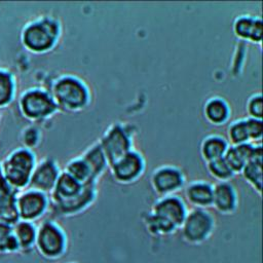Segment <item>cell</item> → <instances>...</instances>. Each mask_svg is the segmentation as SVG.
<instances>
[{
  "label": "cell",
  "instance_id": "obj_1",
  "mask_svg": "<svg viewBox=\"0 0 263 263\" xmlns=\"http://www.w3.org/2000/svg\"><path fill=\"white\" fill-rule=\"evenodd\" d=\"M187 206L176 194L158 197L150 212L143 217L147 231L155 236H165L180 229L186 215Z\"/></svg>",
  "mask_w": 263,
  "mask_h": 263
},
{
  "label": "cell",
  "instance_id": "obj_2",
  "mask_svg": "<svg viewBox=\"0 0 263 263\" xmlns=\"http://www.w3.org/2000/svg\"><path fill=\"white\" fill-rule=\"evenodd\" d=\"M50 95L58 109L69 113L84 110L90 102L88 85L80 77L73 74L59 77L52 85Z\"/></svg>",
  "mask_w": 263,
  "mask_h": 263
},
{
  "label": "cell",
  "instance_id": "obj_3",
  "mask_svg": "<svg viewBox=\"0 0 263 263\" xmlns=\"http://www.w3.org/2000/svg\"><path fill=\"white\" fill-rule=\"evenodd\" d=\"M34 249L45 260H58L67 250L66 233L57 223L45 221L36 229Z\"/></svg>",
  "mask_w": 263,
  "mask_h": 263
},
{
  "label": "cell",
  "instance_id": "obj_4",
  "mask_svg": "<svg viewBox=\"0 0 263 263\" xmlns=\"http://www.w3.org/2000/svg\"><path fill=\"white\" fill-rule=\"evenodd\" d=\"M215 229V218L204 209H192L188 211L181 227L182 238L191 246L205 242Z\"/></svg>",
  "mask_w": 263,
  "mask_h": 263
},
{
  "label": "cell",
  "instance_id": "obj_5",
  "mask_svg": "<svg viewBox=\"0 0 263 263\" xmlns=\"http://www.w3.org/2000/svg\"><path fill=\"white\" fill-rule=\"evenodd\" d=\"M108 164L133 150V132L126 124L115 122L109 125L102 138L98 141Z\"/></svg>",
  "mask_w": 263,
  "mask_h": 263
},
{
  "label": "cell",
  "instance_id": "obj_6",
  "mask_svg": "<svg viewBox=\"0 0 263 263\" xmlns=\"http://www.w3.org/2000/svg\"><path fill=\"white\" fill-rule=\"evenodd\" d=\"M60 25L52 18H43L29 25L23 35L25 45L36 52H43L53 47L59 35Z\"/></svg>",
  "mask_w": 263,
  "mask_h": 263
},
{
  "label": "cell",
  "instance_id": "obj_7",
  "mask_svg": "<svg viewBox=\"0 0 263 263\" xmlns=\"http://www.w3.org/2000/svg\"><path fill=\"white\" fill-rule=\"evenodd\" d=\"M150 185L159 197L174 195L185 186V175L177 165L161 164L152 171Z\"/></svg>",
  "mask_w": 263,
  "mask_h": 263
},
{
  "label": "cell",
  "instance_id": "obj_8",
  "mask_svg": "<svg viewBox=\"0 0 263 263\" xmlns=\"http://www.w3.org/2000/svg\"><path fill=\"white\" fill-rule=\"evenodd\" d=\"M108 168H110L114 181L122 185H129L143 176L145 159L139 151L133 149L112 162Z\"/></svg>",
  "mask_w": 263,
  "mask_h": 263
},
{
  "label": "cell",
  "instance_id": "obj_9",
  "mask_svg": "<svg viewBox=\"0 0 263 263\" xmlns=\"http://www.w3.org/2000/svg\"><path fill=\"white\" fill-rule=\"evenodd\" d=\"M34 167L33 154L28 150H20L8 160L5 166V177L12 187L22 188L29 184Z\"/></svg>",
  "mask_w": 263,
  "mask_h": 263
},
{
  "label": "cell",
  "instance_id": "obj_10",
  "mask_svg": "<svg viewBox=\"0 0 263 263\" xmlns=\"http://www.w3.org/2000/svg\"><path fill=\"white\" fill-rule=\"evenodd\" d=\"M48 198L45 193L28 189L18 197H15V206L18 220L34 222L43 216L48 206Z\"/></svg>",
  "mask_w": 263,
  "mask_h": 263
},
{
  "label": "cell",
  "instance_id": "obj_11",
  "mask_svg": "<svg viewBox=\"0 0 263 263\" xmlns=\"http://www.w3.org/2000/svg\"><path fill=\"white\" fill-rule=\"evenodd\" d=\"M22 109L29 118L43 119L52 115L58 110V106L49 92L33 89L23 97Z\"/></svg>",
  "mask_w": 263,
  "mask_h": 263
},
{
  "label": "cell",
  "instance_id": "obj_12",
  "mask_svg": "<svg viewBox=\"0 0 263 263\" xmlns=\"http://www.w3.org/2000/svg\"><path fill=\"white\" fill-rule=\"evenodd\" d=\"M60 170L55 162L51 159L42 161L34 167L29 181V189H33L42 193L51 192L60 175Z\"/></svg>",
  "mask_w": 263,
  "mask_h": 263
},
{
  "label": "cell",
  "instance_id": "obj_13",
  "mask_svg": "<svg viewBox=\"0 0 263 263\" xmlns=\"http://www.w3.org/2000/svg\"><path fill=\"white\" fill-rule=\"evenodd\" d=\"M212 206L221 215H233L238 206V194L230 182L213 185Z\"/></svg>",
  "mask_w": 263,
  "mask_h": 263
},
{
  "label": "cell",
  "instance_id": "obj_14",
  "mask_svg": "<svg viewBox=\"0 0 263 263\" xmlns=\"http://www.w3.org/2000/svg\"><path fill=\"white\" fill-rule=\"evenodd\" d=\"M259 154H262L261 144L245 143L240 145H229L223 158L236 175L241 172L248 161Z\"/></svg>",
  "mask_w": 263,
  "mask_h": 263
},
{
  "label": "cell",
  "instance_id": "obj_15",
  "mask_svg": "<svg viewBox=\"0 0 263 263\" xmlns=\"http://www.w3.org/2000/svg\"><path fill=\"white\" fill-rule=\"evenodd\" d=\"M234 35L245 41L260 44L262 41V20L259 15L240 14L232 25Z\"/></svg>",
  "mask_w": 263,
  "mask_h": 263
},
{
  "label": "cell",
  "instance_id": "obj_16",
  "mask_svg": "<svg viewBox=\"0 0 263 263\" xmlns=\"http://www.w3.org/2000/svg\"><path fill=\"white\" fill-rule=\"evenodd\" d=\"M184 187L186 200L193 209L206 210L212 206L213 184L203 180H194Z\"/></svg>",
  "mask_w": 263,
  "mask_h": 263
},
{
  "label": "cell",
  "instance_id": "obj_17",
  "mask_svg": "<svg viewBox=\"0 0 263 263\" xmlns=\"http://www.w3.org/2000/svg\"><path fill=\"white\" fill-rule=\"evenodd\" d=\"M205 120L213 125L225 124L231 115V108L229 103L220 96H213L203 104L202 108Z\"/></svg>",
  "mask_w": 263,
  "mask_h": 263
},
{
  "label": "cell",
  "instance_id": "obj_18",
  "mask_svg": "<svg viewBox=\"0 0 263 263\" xmlns=\"http://www.w3.org/2000/svg\"><path fill=\"white\" fill-rule=\"evenodd\" d=\"M228 147L229 143L225 137L217 134H211L201 140L199 146L200 156L205 162H209L223 157Z\"/></svg>",
  "mask_w": 263,
  "mask_h": 263
},
{
  "label": "cell",
  "instance_id": "obj_19",
  "mask_svg": "<svg viewBox=\"0 0 263 263\" xmlns=\"http://www.w3.org/2000/svg\"><path fill=\"white\" fill-rule=\"evenodd\" d=\"M36 227L32 222L18 220L11 225L12 235L17 243L18 253H28L34 249Z\"/></svg>",
  "mask_w": 263,
  "mask_h": 263
},
{
  "label": "cell",
  "instance_id": "obj_20",
  "mask_svg": "<svg viewBox=\"0 0 263 263\" xmlns=\"http://www.w3.org/2000/svg\"><path fill=\"white\" fill-rule=\"evenodd\" d=\"M90 168L91 175L95 180H98L100 176L109 167L108 160L101 149L99 142H96L90 147H88L82 155H80Z\"/></svg>",
  "mask_w": 263,
  "mask_h": 263
},
{
  "label": "cell",
  "instance_id": "obj_21",
  "mask_svg": "<svg viewBox=\"0 0 263 263\" xmlns=\"http://www.w3.org/2000/svg\"><path fill=\"white\" fill-rule=\"evenodd\" d=\"M18 221L15 197L5 185H0V223L13 225Z\"/></svg>",
  "mask_w": 263,
  "mask_h": 263
},
{
  "label": "cell",
  "instance_id": "obj_22",
  "mask_svg": "<svg viewBox=\"0 0 263 263\" xmlns=\"http://www.w3.org/2000/svg\"><path fill=\"white\" fill-rule=\"evenodd\" d=\"M246 182L256 191L259 195L262 192V154L256 155L241 170Z\"/></svg>",
  "mask_w": 263,
  "mask_h": 263
},
{
  "label": "cell",
  "instance_id": "obj_23",
  "mask_svg": "<svg viewBox=\"0 0 263 263\" xmlns=\"http://www.w3.org/2000/svg\"><path fill=\"white\" fill-rule=\"evenodd\" d=\"M65 172L81 184L97 182V180H95L91 175L90 168L81 156H76L72 158L67 163Z\"/></svg>",
  "mask_w": 263,
  "mask_h": 263
},
{
  "label": "cell",
  "instance_id": "obj_24",
  "mask_svg": "<svg viewBox=\"0 0 263 263\" xmlns=\"http://www.w3.org/2000/svg\"><path fill=\"white\" fill-rule=\"evenodd\" d=\"M229 145H240L251 143L247 117L235 119L229 123L227 128V139Z\"/></svg>",
  "mask_w": 263,
  "mask_h": 263
},
{
  "label": "cell",
  "instance_id": "obj_25",
  "mask_svg": "<svg viewBox=\"0 0 263 263\" xmlns=\"http://www.w3.org/2000/svg\"><path fill=\"white\" fill-rule=\"evenodd\" d=\"M205 167L209 175L217 182H230L235 176L223 157L205 162Z\"/></svg>",
  "mask_w": 263,
  "mask_h": 263
},
{
  "label": "cell",
  "instance_id": "obj_26",
  "mask_svg": "<svg viewBox=\"0 0 263 263\" xmlns=\"http://www.w3.org/2000/svg\"><path fill=\"white\" fill-rule=\"evenodd\" d=\"M18 253L17 243L12 235L11 225L0 223V255Z\"/></svg>",
  "mask_w": 263,
  "mask_h": 263
},
{
  "label": "cell",
  "instance_id": "obj_27",
  "mask_svg": "<svg viewBox=\"0 0 263 263\" xmlns=\"http://www.w3.org/2000/svg\"><path fill=\"white\" fill-rule=\"evenodd\" d=\"M246 110L248 117L262 119V93L261 91L254 92L251 95L246 104Z\"/></svg>",
  "mask_w": 263,
  "mask_h": 263
},
{
  "label": "cell",
  "instance_id": "obj_28",
  "mask_svg": "<svg viewBox=\"0 0 263 263\" xmlns=\"http://www.w3.org/2000/svg\"><path fill=\"white\" fill-rule=\"evenodd\" d=\"M247 123L251 143L256 144V142H258L260 144L262 139V119H256L247 116Z\"/></svg>",
  "mask_w": 263,
  "mask_h": 263
},
{
  "label": "cell",
  "instance_id": "obj_29",
  "mask_svg": "<svg viewBox=\"0 0 263 263\" xmlns=\"http://www.w3.org/2000/svg\"><path fill=\"white\" fill-rule=\"evenodd\" d=\"M12 92V82L10 77L0 72V105L7 102Z\"/></svg>",
  "mask_w": 263,
  "mask_h": 263
},
{
  "label": "cell",
  "instance_id": "obj_30",
  "mask_svg": "<svg viewBox=\"0 0 263 263\" xmlns=\"http://www.w3.org/2000/svg\"><path fill=\"white\" fill-rule=\"evenodd\" d=\"M69 263H73V262H69Z\"/></svg>",
  "mask_w": 263,
  "mask_h": 263
}]
</instances>
